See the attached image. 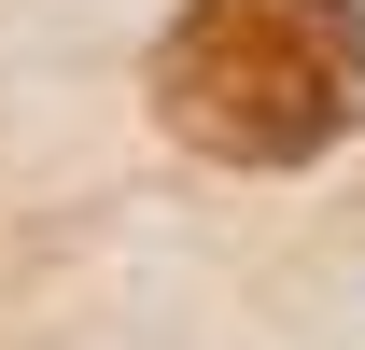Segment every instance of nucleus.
Segmentation results:
<instances>
[{
  "instance_id": "nucleus-1",
  "label": "nucleus",
  "mask_w": 365,
  "mask_h": 350,
  "mask_svg": "<svg viewBox=\"0 0 365 350\" xmlns=\"http://www.w3.org/2000/svg\"><path fill=\"white\" fill-rule=\"evenodd\" d=\"M155 112L211 169H309L365 112V0H182Z\"/></svg>"
}]
</instances>
